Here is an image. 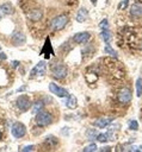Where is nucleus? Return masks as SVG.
<instances>
[{"instance_id":"nucleus-14","label":"nucleus","mask_w":142,"mask_h":152,"mask_svg":"<svg viewBox=\"0 0 142 152\" xmlns=\"http://www.w3.org/2000/svg\"><path fill=\"white\" fill-rule=\"evenodd\" d=\"M112 120L113 119H111V118H100V119L94 121V126L98 127V128H105L109 124L112 122Z\"/></svg>"},{"instance_id":"nucleus-2","label":"nucleus","mask_w":142,"mask_h":152,"mask_svg":"<svg viewBox=\"0 0 142 152\" xmlns=\"http://www.w3.org/2000/svg\"><path fill=\"white\" fill-rule=\"evenodd\" d=\"M67 23H68V17L67 15H64V14L57 15L51 20V30L60 31L67 25Z\"/></svg>"},{"instance_id":"nucleus-5","label":"nucleus","mask_w":142,"mask_h":152,"mask_svg":"<svg viewBox=\"0 0 142 152\" xmlns=\"http://www.w3.org/2000/svg\"><path fill=\"white\" fill-rule=\"evenodd\" d=\"M16 104H17V107H18L21 112H26V110L31 107V101H30L29 96H26V95H20V96L17 99Z\"/></svg>"},{"instance_id":"nucleus-19","label":"nucleus","mask_w":142,"mask_h":152,"mask_svg":"<svg viewBox=\"0 0 142 152\" xmlns=\"http://www.w3.org/2000/svg\"><path fill=\"white\" fill-rule=\"evenodd\" d=\"M43 107H44V102L43 101H37L32 107V114H37L38 112L43 110Z\"/></svg>"},{"instance_id":"nucleus-32","label":"nucleus","mask_w":142,"mask_h":152,"mask_svg":"<svg viewBox=\"0 0 142 152\" xmlns=\"http://www.w3.org/2000/svg\"><path fill=\"white\" fill-rule=\"evenodd\" d=\"M18 64H19V62H18V61H16V62H12V65H13V66H14V65H18Z\"/></svg>"},{"instance_id":"nucleus-16","label":"nucleus","mask_w":142,"mask_h":152,"mask_svg":"<svg viewBox=\"0 0 142 152\" xmlns=\"http://www.w3.org/2000/svg\"><path fill=\"white\" fill-rule=\"evenodd\" d=\"M66 106L69 109H75L78 107V100L75 95H68V99L66 101Z\"/></svg>"},{"instance_id":"nucleus-26","label":"nucleus","mask_w":142,"mask_h":152,"mask_svg":"<svg viewBox=\"0 0 142 152\" xmlns=\"http://www.w3.org/2000/svg\"><path fill=\"white\" fill-rule=\"evenodd\" d=\"M97 151V145L95 144H89L86 147H84V152H93Z\"/></svg>"},{"instance_id":"nucleus-17","label":"nucleus","mask_w":142,"mask_h":152,"mask_svg":"<svg viewBox=\"0 0 142 152\" xmlns=\"http://www.w3.org/2000/svg\"><path fill=\"white\" fill-rule=\"evenodd\" d=\"M0 13L4 14V15H8V14H12L13 13V7L11 4H4V5H0Z\"/></svg>"},{"instance_id":"nucleus-33","label":"nucleus","mask_w":142,"mask_h":152,"mask_svg":"<svg viewBox=\"0 0 142 152\" xmlns=\"http://www.w3.org/2000/svg\"><path fill=\"white\" fill-rule=\"evenodd\" d=\"M91 1H92L93 5H97V0H91Z\"/></svg>"},{"instance_id":"nucleus-21","label":"nucleus","mask_w":142,"mask_h":152,"mask_svg":"<svg viewBox=\"0 0 142 152\" xmlns=\"http://www.w3.org/2000/svg\"><path fill=\"white\" fill-rule=\"evenodd\" d=\"M101 37H103V40H104L105 43H110V40H111L110 30H103V31H101Z\"/></svg>"},{"instance_id":"nucleus-25","label":"nucleus","mask_w":142,"mask_h":152,"mask_svg":"<svg viewBox=\"0 0 142 152\" xmlns=\"http://www.w3.org/2000/svg\"><path fill=\"white\" fill-rule=\"evenodd\" d=\"M99 27H100L101 31L103 30H109V21H107V19H103L99 23Z\"/></svg>"},{"instance_id":"nucleus-3","label":"nucleus","mask_w":142,"mask_h":152,"mask_svg":"<svg viewBox=\"0 0 142 152\" xmlns=\"http://www.w3.org/2000/svg\"><path fill=\"white\" fill-rule=\"evenodd\" d=\"M11 133L14 138H21L25 135L26 133V127L24 124L21 122H14L12 125V128H11Z\"/></svg>"},{"instance_id":"nucleus-15","label":"nucleus","mask_w":142,"mask_h":152,"mask_svg":"<svg viewBox=\"0 0 142 152\" xmlns=\"http://www.w3.org/2000/svg\"><path fill=\"white\" fill-rule=\"evenodd\" d=\"M87 17H88V11H87L85 7H81V8L78 11V13H76V20H78L79 23L85 21V20L87 19Z\"/></svg>"},{"instance_id":"nucleus-11","label":"nucleus","mask_w":142,"mask_h":152,"mask_svg":"<svg viewBox=\"0 0 142 152\" xmlns=\"http://www.w3.org/2000/svg\"><path fill=\"white\" fill-rule=\"evenodd\" d=\"M130 14L132 17H141L142 15V2H135L130 7Z\"/></svg>"},{"instance_id":"nucleus-28","label":"nucleus","mask_w":142,"mask_h":152,"mask_svg":"<svg viewBox=\"0 0 142 152\" xmlns=\"http://www.w3.org/2000/svg\"><path fill=\"white\" fill-rule=\"evenodd\" d=\"M128 4H129V0H123L122 2H119V5H118V10H124V8L128 6Z\"/></svg>"},{"instance_id":"nucleus-7","label":"nucleus","mask_w":142,"mask_h":152,"mask_svg":"<svg viewBox=\"0 0 142 152\" xmlns=\"http://www.w3.org/2000/svg\"><path fill=\"white\" fill-rule=\"evenodd\" d=\"M49 90H50L54 95H56V96H58V97H66V96L69 95L68 91H67L64 88H62V87H60V86H57L56 83H53V82L49 84Z\"/></svg>"},{"instance_id":"nucleus-9","label":"nucleus","mask_w":142,"mask_h":152,"mask_svg":"<svg viewBox=\"0 0 142 152\" xmlns=\"http://www.w3.org/2000/svg\"><path fill=\"white\" fill-rule=\"evenodd\" d=\"M118 100L122 103H128L131 101V91L128 88H122L118 91Z\"/></svg>"},{"instance_id":"nucleus-22","label":"nucleus","mask_w":142,"mask_h":152,"mask_svg":"<svg viewBox=\"0 0 142 152\" xmlns=\"http://www.w3.org/2000/svg\"><path fill=\"white\" fill-rule=\"evenodd\" d=\"M95 139H97L99 142H106L107 139H109V137H107L106 133H99V134H97Z\"/></svg>"},{"instance_id":"nucleus-12","label":"nucleus","mask_w":142,"mask_h":152,"mask_svg":"<svg viewBox=\"0 0 142 152\" xmlns=\"http://www.w3.org/2000/svg\"><path fill=\"white\" fill-rule=\"evenodd\" d=\"M27 18L30 19V20H32V21H37V20H39L42 17H43V12L41 11V10H31L30 12H27Z\"/></svg>"},{"instance_id":"nucleus-6","label":"nucleus","mask_w":142,"mask_h":152,"mask_svg":"<svg viewBox=\"0 0 142 152\" xmlns=\"http://www.w3.org/2000/svg\"><path fill=\"white\" fill-rule=\"evenodd\" d=\"M45 69H47V64H45V62H43V61L38 62V63L33 66V69L30 71V78H33L36 75L43 76L44 72H45Z\"/></svg>"},{"instance_id":"nucleus-10","label":"nucleus","mask_w":142,"mask_h":152,"mask_svg":"<svg viewBox=\"0 0 142 152\" xmlns=\"http://www.w3.org/2000/svg\"><path fill=\"white\" fill-rule=\"evenodd\" d=\"M41 53H43V55H44V57H45L47 59H49V58H50V56H51V55H54V51H53V48H51V43H50L49 37H47L45 43L43 44V48H42Z\"/></svg>"},{"instance_id":"nucleus-8","label":"nucleus","mask_w":142,"mask_h":152,"mask_svg":"<svg viewBox=\"0 0 142 152\" xmlns=\"http://www.w3.org/2000/svg\"><path fill=\"white\" fill-rule=\"evenodd\" d=\"M91 39V33L89 32H78L73 36V40L76 43V44H86L88 40Z\"/></svg>"},{"instance_id":"nucleus-23","label":"nucleus","mask_w":142,"mask_h":152,"mask_svg":"<svg viewBox=\"0 0 142 152\" xmlns=\"http://www.w3.org/2000/svg\"><path fill=\"white\" fill-rule=\"evenodd\" d=\"M104 51H105L106 53L111 55V56H112V57H115V58H117V56H118V55H117V52H116V51H115L110 45H106V46H105V49H104Z\"/></svg>"},{"instance_id":"nucleus-30","label":"nucleus","mask_w":142,"mask_h":152,"mask_svg":"<svg viewBox=\"0 0 142 152\" xmlns=\"http://www.w3.org/2000/svg\"><path fill=\"white\" fill-rule=\"evenodd\" d=\"M87 133H88V134H87V135H88V138L93 139V138H94V133H95V131H94V129H91V131H88Z\"/></svg>"},{"instance_id":"nucleus-20","label":"nucleus","mask_w":142,"mask_h":152,"mask_svg":"<svg viewBox=\"0 0 142 152\" xmlns=\"http://www.w3.org/2000/svg\"><path fill=\"white\" fill-rule=\"evenodd\" d=\"M136 95L142 96V77H138L136 80Z\"/></svg>"},{"instance_id":"nucleus-18","label":"nucleus","mask_w":142,"mask_h":152,"mask_svg":"<svg viewBox=\"0 0 142 152\" xmlns=\"http://www.w3.org/2000/svg\"><path fill=\"white\" fill-rule=\"evenodd\" d=\"M57 142H58V139L54 135H48L44 139V144H47L49 146H55V145H57Z\"/></svg>"},{"instance_id":"nucleus-36","label":"nucleus","mask_w":142,"mask_h":152,"mask_svg":"<svg viewBox=\"0 0 142 152\" xmlns=\"http://www.w3.org/2000/svg\"><path fill=\"white\" fill-rule=\"evenodd\" d=\"M74 1H75V0H74Z\"/></svg>"},{"instance_id":"nucleus-31","label":"nucleus","mask_w":142,"mask_h":152,"mask_svg":"<svg viewBox=\"0 0 142 152\" xmlns=\"http://www.w3.org/2000/svg\"><path fill=\"white\" fill-rule=\"evenodd\" d=\"M0 59H6V55L0 52Z\"/></svg>"},{"instance_id":"nucleus-29","label":"nucleus","mask_w":142,"mask_h":152,"mask_svg":"<svg viewBox=\"0 0 142 152\" xmlns=\"http://www.w3.org/2000/svg\"><path fill=\"white\" fill-rule=\"evenodd\" d=\"M33 150H35V146H33V145H29V146H25V147L23 148L24 152H29V151H33Z\"/></svg>"},{"instance_id":"nucleus-35","label":"nucleus","mask_w":142,"mask_h":152,"mask_svg":"<svg viewBox=\"0 0 142 152\" xmlns=\"http://www.w3.org/2000/svg\"><path fill=\"white\" fill-rule=\"evenodd\" d=\"M0 49H1V48H0Z\"/></svg>"},{"instance_id":"nucleus-4","label":"nucleus","mask_w":142,"mask_h":152,"mask_svg":"<svg viewBox=\"0 0 142 152\" xmlns=\"http://www.w3.org/2000/svg\"><path fill=\"white\" fill-rule=\"evenodd\" d=\"M51 74H53V77L56 80H63L67 76V68L63 64H57L53 68Z\"/></svg>"},{"instance_id":"nucleus-34","label":"nucleus","mask_w":142,"mask_h":152,"mask_svg":"<svg viewBox=\"0 0 142 152\" xmlns=\"http://www.w3.org/2000/svg\"><path fill=\"white\" fill-rule=\"evenodd\" d=\"M1 138H2V133L0 132V140H1Z\"/></svg>"},{"instance_id":"nucleus-1","label":"nucleus","mask_w":142,"mask_h":152,"mask_svg":"<svg viewBox=\"0 0 142 152\" xmlns=\"http://www.w3.org/2000/svg\"><path fill=\"white\" fill-rule=\"evenodd\" d=\"M35 120H36V124L38 126L43 127V126H48V125H50L53 122V116H51V114L49 112L41 110V112H38L36 114V119Z\"/></svg>"},{"instance_id":"nucleus-27","label":"nucleus","mask_w":142,"mask_h":152,"mask_svg":"<svg viewBox=\"0 0 142 152\" xmlns=\"http://www.w3.org/2000/svg\"><path fill=\"white\" fill-rule=\"evenodd\" d=\"M128 126H129V129H132V131L138 129V122H137L136 120H131Z\"/></svg>"},{"instance_id":"nucleus-13","label":"nucleus","mask_w":142,"mask_h":152,"mask_svg":"<svg viewBox=\"0 0 142 152\" xmlns=\"http://www.w3.org/2000/svg\"><path fill=\"white\" fill-rule=\"evenodd\" d=\"M12 43L14 45H21L25 43V36L21 32H16L12 34Z\"/></svg>"},{"instance_id":"nucleus-24","label":"nucleus","mask_w":142,"mask_h":152,"mask_svg":"<svg viewBox=\"0 0 142 152\" xmlns=\"http://www.w3.org/2000/svg\"><path fill=\"white\" fill-rule=\"evenodd\" d=\"M86 80H87L88 83H93V82H95V81L98 80V76H97L95 74L91 72V74H87V75H86Z\"/></svg>"}]
</instances>
